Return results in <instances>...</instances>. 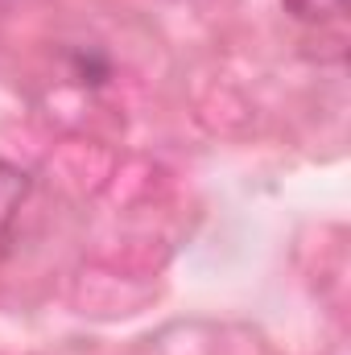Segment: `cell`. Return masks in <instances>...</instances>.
Returning <instances> with one entry per match:
<instances>
[{
  "label": "cell",
  "mask_w": 351,
  "mask_h": 355,
  "mask_svg": "<svg viewBox=\"0 0 351 355\" xmlns=\"http://www.w3.org/2000/svg\"><path fill=\"white\" fill-rule=\"evenodd\" d=\"M25 194H29V178L21 174L17 166L0 162V240L8 236V227H12V219H17Z\"/></svg>",
  "instance_id": "1"
}]
</instances>
